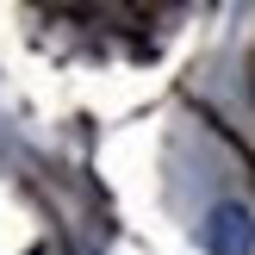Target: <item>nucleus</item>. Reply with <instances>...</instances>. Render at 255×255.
Wrapping results in <instances>:
<instances>
[{
    "label": "nucleus",
    "mask_w": 255,
    "mask_h": 255,
    "mask_svg": "<svg viewBox=\"0 0 255 255\" xmlns=\"http://www.w3.org/2000/svg\"><path fill=\"white\" fill-rule=\"evenodd\" d=\"M199 243L206 255H255V212L243 199H218L199 224Z\"/></svg>",
    "instance_id": "f257e3e1"
}]
</instances>
